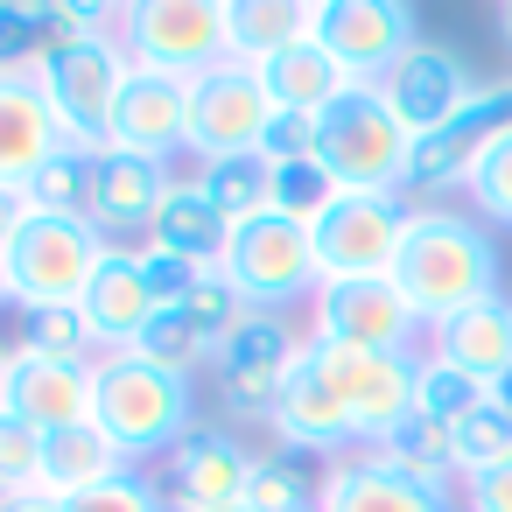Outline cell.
Listing matches in <instances>:
<instances>
[{
  "label": "cell",
  "mask_w": 512,
  "mask_h": 512,
  "mask_svg": "<svg viewBox=\"0 0 512 512\" xmlns=\"http://www.w3.org/2000/svg\"><path fill=\"white\" fill-rule=\"evenodd\" d=\"M498 281H505V260H498V239H491V225L477 211H456V204H414L407 211L393 288L414 302V316L428 330L463 316L470 302L505 295Z\"/></svg>",
  "instance_id": "cell-1"
},
{
  "label": "cell",
  "mask_w": 512,
  "mask_h": 512,
  "mask_svg": "<svg viewBox=\"0 0 512 512\" xmlns=\"http://www.w3.org/2000/svg\"><path fill=\"white\" fill-rule=\"evenodd\" d=\"M92 421L148 470L162 463L190 428H197V379H176V372H155L141 358H106L99 365V386H92Z\"/></svg>",
  "instance_id": "cell-2"
},
{
  "label": "cell",
  "mask_w": 512,
  "mask_h": 512,
  "mask_svg": "<svg viewBox=\"0 0 512 512\" xmlns=\"http://www.w3.org/2000/svg\"><path fill=\"white\" fill-rule=\"evenodd\" d=\"M113 246L92 232V218H57V211H22V225L0 246V267L15 281V302L22 309H57V302H78L99 274Z\"/></svg>",
  "instance_id": "cell-3"
},
{
  "label": "cell",
  "mask_w": 512,
  "mask_h": 512,
  "mask_svg": "<svg viewBox=\"0 0 512 512\" xmlns=\"http://www.w3.org/2000/svg\"><path fill=\"white\" fill-rule=\"evenodd\" d=\"M407 155H414V134L393 120L379 85H351L316 120V162L344 190H407Z\"/></svg>",
  "instance_id": "cell-4"
},
{
  "label": "cell",
  "mask_w": 512,
  "mask_h": 512,
  "mask_svg": "<svg viewBox=\"0 0 512 512\" xmlns=\"http://www.w3.org/2000/svg\"><path fill=\"white\" fill-rule=\"evenodd\" d=\"M218 274L239 288L246 309H295V302L323 295V267H316L309 225L274 218V211L253 218V225H232V246H225Z\"/></svg>",
  "instance_id": "cell-5"
},
{
  "label": "cell",
  "mask_w": 512,
  "mask_h": 512,
  "mask_svg": "<svg viewBox=\"0 0 512 512\" xmlns=\"http://www.w3.org/2000/svg\"><path fill=\"white\" fill-rule=\"evenodd\" d=\"M113 36L134 71L190 85L211 64H225V0H134V8H120Z\"/></svg>",
  "instance_id": "cell-6"
},
{
  "label": "cell",
  "mask_w": 512,
  "mask_h": 512,
  "mask_svg": "<svg viewBox=\"0 0 512 512\" xmlns=\"http://www.w3.org/2000/svg\"><path fill=\"white\" fill-rule=\"evenodd\" d=\"M302 330L288 323V309H246L239 330L218 344V365H211V393L232 421H274V400L302 358Z\"/></svg>",
  "instance_id": "cell-7"
},
{
  "label": "cell",
  "mask_w": 512,
  "mask_h": 512,
  "mask_svg": "<svg viewBox=\"0 0 512 512\" xmlns=\"http://www.w3.org/2000/svg\"><path fill=\"white\" fill-rule=\"evenodd\" d=\"M407 197L400 190H344L316 225V267H323V288L330 281H386L393 260H400V239H407Z\"/></svg>",
  "instance_id": "cell-8"
},
{
  "label": "cell",
  "mask_w": 512,
  "mask_h": 512,
  "mask_svg": "<svg viewBox=\"0 0 512 512\" xmlns=\"http://www.w3.org/2000/svg\"><path fill=\"white\" fill-rule=\"evenodd\" d=\"M127 71L134 64H127L120 36H92V43H78V50H64V57H50L36 71L43 99H50V113H57V127H64L71 148H85V155L113 148V106H120Z\"/></svg>",
  "instance_id": "cell-9"
},
{
  "label": "cell",
  "mask_w": 512,
  "mask_h": 512,
  "mask_svg": "<svg viewBox=\"0 0 512 512\" xmlns=\"http://www.w3.org/2000/svg\"><path fill=\"white\" fill-rule=\"evenodd\" d=\"M309 358H316V372L330 379V393L351 407L365 449H379V442L414 414V372H421V351H351V344L309 337Z\"/></svg>",
  "instance_id": "cell-10"
},
{
  "label": "cell",
  "mask_w": 512,
  "mask_h": 512,
  "mask_svg": "<svg viewBox=\"0 0 512 512\" xmlns=\"http://www.w3.org/2000/svg\"><path fill=\"white\" fill-rule=\"evenodd\" d=\"M309 36L344 64L351 85H379L421 43V15L407 0H309Z\"/></svg>",
  "instance_id": "cell-11"
},
{
  "label": "cell",
  "mask_w": 512,
  "mask_h": 512,
  "mask_svg": "<svg viewBox=\"0 0 512 512\" xmlns=\"http://www.w3.org/2000/svg\"><path fill=\"white\" fill-rule=\"evenodd\" d=\"M274 127V99L267 78L246 64H211L204 78H190V155L197 162H225V155H253Z\"/></svg>",
  "instance_id": "cell-12"
},
{
  "label": "cell",
  "mask_w": 512,
  "mask_h": 512,
  "mask_svg": "<svg viewBox=\"0 0 512 512\" xmlns=\"http://www.w3.org/2000/svg\"><path fill=\"white\" fill-rule=\"evenodd\" d=\"M309 337H330L351 351H414L428 337V323L386 274V281H330L309 302Z\"/></svg>",
  "instance_id": "cell-13"
},
{
  "label": "cell",
  "mask_w": 512,
  "mask_h": 512,
  "mask_svg": "<svg viewBox=\"0 0 512 512\" xmlns=\"http://www.w3.org/2000/svg\"><path fill=\"white\" fill-rule=\"evenodd\" d=\"M253 463H260V449H246L239 428L197 421V428L162 456V491H169L176 512H225V505H246Z\"/></svg>",
  "instance_id": "cell-14"
},
{
  "label": "cell",
  "mask_w": 512,
  "mask_h": 512,
  "mask_svg": "<svg viewBox=\"0 0 512 512\" xmlns=\"http://www.w3.org/2000/svg\"><path fill=\"white\" fill-rule=\"evenodd\" d=\"M92 386H99V365H64V358L8 344V365H0V414L29 421L36 435H64V428L92 421Z\"/></svg>",
  "instance_id": "cell-15"
},
{
  "label": "cell",
  "mask_w": 512,
  "mask_h": 512,
  "mask_svg": "<svg viewBox=\"0 0 512 512\" xmlns=\"http://www.w3.org/2000/svg\"><path fill=\"white\" fill-rule=\"evenodd\" d=\"M477 92H484V85H477V71H470L449 43H428V36H421V43H414L386 78H379V99L393 106V120H400L414 141H421V134H435V127H449Z\"/></svg>",
  "instance_id": "cell-16"
},
{
  "label": "cell",
  "mask_w": 512,
  "mask_h": 512,
  "mask_svg": "<svg viewBox=\"0 0 512 512\" xmlns=\"http://www.w3.org/2000/svg\"><path fill=\"white\" fill-rule=\"evenodd\" d=\"M169 190H176V176H169V162H148V155H127V148H106L99 162H92V204H85V218H92V232L113 246V239H148L155 232V211L169 204Z\"/></svg>",
  "instance_id": "cell-17"
},
{
  "label": "cell",
  "mask_w": 512,
  "mask_h": 512,
  "mask_svg": "<svg viewBox=\"0 0 512 512\" xmlns=\"http://www.w3.org/2000/svg\"><path fill=\"white\" fill-rule=\"evenodd\" d=\"M274 442H288V449H309V456H323V463H344V456H358L365 442H358V421H351V407L330 393V379L316 372V358H309V344H302V358H295V372H288V386H281V400H274Z\"/></svg>",
  "instance_id": "cell-18"
},
{
  "label": "cell",
  "mask_w": 512,
  "mask_h": 512,
  "mask_svg": "<svg viewBox=\"0 0 512 512\" xmlns=\"http://www.w3.org/2000/svg\"><path fill=\"white\" fill-rule=\"evenodd\" d=\"M113 148L148 155V162L190 155V85L162 71H127L120 106H113Z\"/></svg>",
  "instance_id": "cell-19"
},
{
  "label": "cell",
  "mask_w": 512,
  "mask_h": 512,
  "mask_svg": "<svg viewBox=\"0 0 512 512\" xmlns=\"http://www.w3.org/2000/svg\"><path fill=\"white\" fill-rule=\"evenodd\" d=\"M78 309H85L92 337L106 344V358L134 351V337L162 316V295H155V281H148V267H141V246H113V253L99 260L92 288L78 295Z\"/></svg>",
  "instance_id": "cell-20"
},
{
  "label": "cell",
  "mask_w": 512,
  "mask_h": 512,
  "mask_svg": "<svg viewBox=\"0 0 512 512\" xmlns=\"http://www.w3.org/2000/svg\"><path fill=\"white\" fill-rule=\"evenodd\" d=\"M323 512H463V491H428V484L407 477L393 456L358 449V456L330 463V477H323Z\"/></svg>",
  "instance_id": "cell-21"
},
{
  "label": "cell",
  "mask_w": 512,
  "mask_h": 512,
  "mask_svg": "<svg viewBox=\"0 0 512 512\" xmlns=\"http://www.w3.org/2000/svg\"><path fill=\"white\" fill-rule=\"evenodd\" d=\"M64 127L43 99V78H0V190L29 197V183L64 155Z\"/></svg>",
  "instance_id": "cell-22"
},
{
  "label": "cell",
  "mask_w": 512,
  "mask_h": 512,
  "mask_svg": "<svg viewBox=\"0 0 512 512\" xmlns=\"http://www.w3.org/2000/svg\"><path fill=\"white\" fill-rule=\"evenodd\" d=\"M428 351L449 358L456 372H470L477 386H498V379L512 372V295L470 302L463 316L435 323V330H428Z\"/></svg>",
  "instance_id": "cell-23"
},
{
  "label": "cell",
  "mask_w": 512,
  "mask_h": 512,
  "mask_svg": "<svg viewBox=\"0 0 512 512\" xmlns=\"http://www.w3.org/2000/svg\"><path fill=\"white\" fill-rule=\"evenodd\" d=\"M260 78H267V99H274V113H302V120H323L344 92H351V78H344V64L316 43V36H302L295 50H281L274 64H260Z\"/></svg>",
  "instance_id": "cell-24"
},
{
  "label": "cell",
  "mask_w": 512,
  "mask_h": 512,
  "mask_svg": "<svg viewBox=\"0 0 512 512\" xmlns=\"http://www.w3.org/2000/svg\"><path fill=\"white\" fill-rule=\"evenodd\" d=\"M127 470H141L99 421H85V428H64V435H50V456H43V491L50 498H85V491H99V484H113V477H127Z\"/></svg>",
  "instance_id": "cell-25"
},
{
  "label": "cell",
  "mask_w": 512,
  "mask_h": 512,
  "mask_svg": "<svg viewBox=\"0 0 512 512\" xmlns=\"http://www.w3.org/2000/svg\"><path fill=\"white\" fill-rule=\"evenodd\" d=\"M309 36V0H225V57L260 71Z\"/></svg>",
  "instance_id": "cell-26"
},
{
  "label": "cell",
  "mask_w": 512,
  "mask_h": 512,
  "mask_svg": "<svg viewBox=\"0 0 512 512\" xmlns=\"http://www.w3.org/2000/svg\"><path fill=\"white\" fill-rule=\"evenodd\" d=\"M148 246L183 253V260H197V267H218V260H225V246H232V225H225V211H218L197 183H176V190H169V204L155 211Z\"/></svg>",
  "instance_id": "cell-27"
},
{
  "label": "cell",
  "mask_w": 512,
  "mask_h": 512,
  "mask_svg": "<svg viewBox=\"0 0 512 512\" xmlns=\"http://www.w3.org/2000/svg\"><path fill=\"white\" fill-rule=\"evenodd\" d=\"M323 477H330V463H323V456L274 442V449L253 463L246 505H253V512H323Z\"/></svg>",
  "instance_id": "cell-28"
},
{
  "label": "cell",
  "mask_w": 512,
  "mask_h": 512,
  "mask_svg": "<svg viewBox=\"0 0 512 512\" xmlns=\"http://www.w3.org/2000/svg\"><path fill=\"white\" fill-rule=\"evenodd\" d=\"M190 183L225 211V225H253V218L274 211V162L260 148L253 155H225V162H197Z\"/></svg>",
  "instance_id": "cell-29"
},
{
  "label": "cell",
  "mask_w": 512,
  "mask_h": 512,
  "mask_svg": "<svg viewBox=\"0 0 512 512\" xmlns=\"http://www.w3.org/2000/svg\"><path fill=\"white\" fill-rule=\"evenodd\" d=\"M22 351H43V358H64V365H106V344L92 337L85 309L78 302H57V309H22Z\"/></svg>",
  "instance_id": "cell-30"
},
{
  "label": "cell",
  "mask_w": 512,
  "mask_h": 512,
  "mask_svg": "<svg viewBox=\"0 0 512 512\" xmlns=\"http://www.w3.org/2000/svg\"><path fill=\"white\" fill-rule=\"evenodd\" d=\"M127 358H141V365H155V372H176V379H197L204 365H218V344H211L183 309H162V316L134 337Z\"/></svg>",
  "instance_id": "cell-31"
},
{
  "label": "cell",
  "mask_w": 512,
  "mask_h": 512,
  "mask_svg": "<svg viewBox=\"0 0 512 512\" xmlns=\"http://www.w3.org/2000/svg\"><path fill=\"white\" fill-rule=\"evenodd\" d=\"M491 400V386H477L470 372H456L449 358L421 351V372H414V414H428L435 428H456L463 414H477Z\"/></svg>",
  "instance_id": "cell-32"
},
{
  "label": "cell",
  "mask_w": 512,
  "mask_h": 512,
  "mask_svg": "<svg viewBox=\"0 0 512 512\" xmlns=\"http://www.w3.org/2000/svg\"><path fill=\"white\" fill-rule=\"evenodd\" d=\"M50 64V0H0V78H36Z\"/></svg>",
  "instance_id": "cell-33"
},
{
  "label": "cell",
  "mask_w": 512,
  "mask_h": 512,
  "mask_svg": "<svg viewBox=\"0 0 512 512\" xmlns=\"http://www.w3.org/2000/svg\"><path fill=\"white\" fill-rule=\"evenodd\" d=\"M505 456H512V414H505L498 400H484L477 414H463V421L449 428V463H456V484H463V477L498 470Z\"/></svg>",
  "instance_id": "cell-34"
},
{
  "label": "cell",
  "mask_w": 512,
  "mask_h": 512,
  "mask_svg": "<svg viewBox=\"0 0 512 512\" xmlns=\"http://www.w3.org/2000/svg\"><path fill=\"white\" fill-rule=\"evenodd\" d=\"M344 197V183L309 155V162H281L274 169V218H295V225H316L330 204Z\"/></svg>",
  "instance_id": "cell-35"
},
{
  "label": "cell",
  "mask_w": 512,
  "mask_h": 512,
  "mask_svg": "<svg viewBox=\"0 0 512 512\" xmlns=\"http://www.w3.org/2000/svg\"><path fill=\"white\" fill-rule=\"evenodd\" d=\"M43 456H50V435H36L15 414H0V505L43 491Z\"/></svg>",
  "instance_id": "cell-36"
},
{
  "label": "cell",
  "mask_w": 512,
  "mask_h": 512,
  "mask_svg": "<svg viewBox=\"0 0 512 512\" xmlns=\"http://www.w3.org/2000/svg\"><path fill=\"white\" fill-rule=\"evenodd\" d=\"M92 162H99V155L64 148V155L29 183V204H36V211H57V218H85V204H92Z\"/></svg>",
  "instance_id": "cell-37"
},
{
  "label": "cell",
  "mask_w": 512,
  "mask_h": 512,
  "mask_svg": "<svg viewBox=\"0 0 512 512\" xmlns=\"http://www.w3.org/2000/svg\"><path fill=\"white\" fill-rule=\"evenodd\" d=\"M463 197H470V211H477L484 225H498V232H512V134L484 148V162L470 169V183H463Z\"/></svg>",
  "instance_id": "cell-38"
},
{
  "label": "cell",
  "mask_w": 512,
  "mask_h": 512,
  "mask_svg": "<svg viewBox=\"0 0 512 512\" xmlns=\"http://www.w3.org/2000/svg\"><path fill=\"white\" fill-rule=\"evenodd\" d=\"M64 512H176V505H169L155 470H127V477H113L85 498H64Z\"/></svg>",
  "instance_id": "cell-39"
},
{
  "label": "cell",
  "mask_w": 512,
  "mask_h": 512,
  "mask_svg": "<svg viewBox=\"0 0 512 512\" xmlns=\"http://www.w3.org/2000/svg\"><path fill=\"white\" fill-rule=\"evenodd\" d=\"M183 316H190V323H197V330H204L211 344H225V337L239 330V316H246V302H239V288H232V281H225V274L211 267V274L197 281V295L183 302Z\"/></svg>",
  "instance_id": "cell-40"
},
{
  "label": "cell",
  "mask_w": 512,
  "mask_h": 512,
  "mask_svg": "<svg viewBox=\"0 0 512 512\" xmlns=\"http://www.w3.org/2000/svg\"><path fill=\"white\" fill-rule=\"evenodd\" d=\"M260 155H267L274 169H281V162H309V155H316V120H302V113H274Z\"/></svg>",
  "instance_id": "cell-41"
},
{
  "label": "cell",
  "mask_w": 512,
  "mask_h": 512,
  "mask_svg": "<svg viewBox=\"0 0 512 512\" xmlns=\"http://www.w3.org/2000/svg\"><path fill=\"white\" fill-rule=\"evenodd\" d=\"M463 512H512V456L484 477H463Z\"/></svg>",
  "instance_id": "cell-42"
},
{
  "label": "cell",
  "mask_w": 512,
  "mask_h": 512,
  "mask_svg": "<svg viewBox=\"0 0 512 512\" xmlns=\"http://www.w3.org/2000/svg\"><path fill=\"white\" fill-rule=\"evenodd\" d=\"M22 211H29V197H15V190H0V246H8V232L22 225Z\"/></svg>",
  "instance_id": "cell-43"
},
{
  "label": "cell",
  "mask_w": 512,
  "mask_h": 512,
  "mask_svg": "<svg viewBox=\"0 0 512 512\" xmlns=\"http://www.w3.org/2000/svg\"><path fill=\"white\" fill-rule=\"evenodd\" d=\"M0 512H64V498H50V491H29V498H8Z\"/></svg>",
  "instance_id": "cell-44"
},
{
  "label": "cell",
  "mask_w": 512,
  "mask_h": 512,
  "mask_svg": "<svg viewBox=\"0 0 512 512\" xmlns=\"http://www.w3.org/2000/svg\"><path fill=\"white\" fill-rule=\"evenodd\" d=\"M0 316H22V302H15V281H8V267H0Z\"/></svg>",
  "instance_id": "cell-45"
},
{
  "label": "cell",
  "mask_w": 512,
  "mask_h": 512,
  "mask_svg": "<svg viewBox=\"0 0 512 512\" xmlns=\"http://www.w3.org/2000/svg\"><path fill=\"white\" fill-rule=\"evenodd\" d=\"M491 400H498V407H505V414H512V372H505V379H498V386H491Z\"/></svg>",
  "instance_id": "cell-46"
},
{
  "label": "cell",
  "mask_w": 512,
  "mask_h": 512,
  "mask_svg": "<svg viewBox=\"0 0 512 512\" xmlns=\"http://www.w3.org/2000/svg\"><path fill=\"white\" fill-rule=\"evenodd\" d=\"M498 36H505V50H512V0L498 8Z\"/></svg>",
  "instance_id": "cell-47"
},
{
  "label": "cell",
  "mask_w": 512,
  "mask_h": 512,
  "mask_svg": "<svg viewBox=\"0 0 512 512\" xmlns=\"http://www.w3.org/2000/svg\"><path fill=\"white\" fill-rule=\"evenodd\" d=\"M225 512H253V505H225Z\"/></svg>",
  "instance_id": "cell-48"
},
{
  "label": "cell",
  "mask_w": 512,
  "mask_h": 512,
  "mask_svg": "<svg viewBox=\"0 0 512 512\" xmlns=\"http://www.w3.org/2000/svg\"><path fill=\"white\" fill-rule=\"evenodd\" d=\"M0 365H8V344H0Z\"/></svg>",
  "instance_id": "cell-49"
}]
</instances>
